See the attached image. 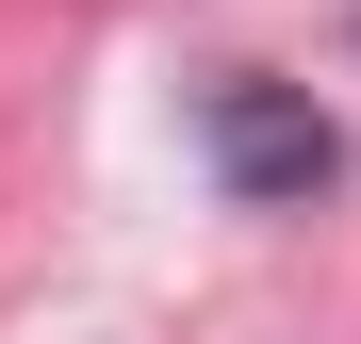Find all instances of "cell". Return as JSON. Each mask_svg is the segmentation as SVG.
<instances>
[{"label": "cell", "instance_id": "cell-1", "mask_svg": "<svg viewBox=\"0 0 361 344\" xmlns=\"http://www.w3.org/2000/svg\"><path fill=\"white\" fill-rule=\"evenodd\" d=\"M197 132H214V181H230V197H312V181H329V115L279 98V82H214Z\"/></svg>", "mask_w": 361, "mask_h": 344}]
</instances>
